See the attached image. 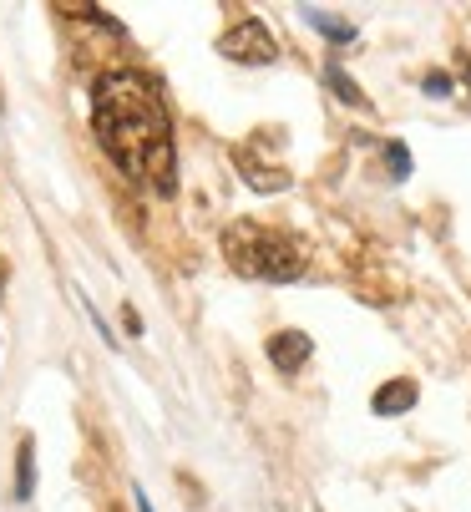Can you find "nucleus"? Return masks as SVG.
Listing matches in <instances>:
<instances>
[{
  "instance_id": "nucleus-1",
  "label": "nucleus",
  "mask_w": 471,
  "mask_h": 512,
  "mask_svg": "<svg viewBox=\"0 0 471 512\" xmlns=\"http://www.w3.org/2000/svg\"><path fill=\"white\" fill-rule=\"evenodd\" d=\"M92 132L112 168L152 193L178 188V148H173V112L163 82L142 66H107L92 77Z\"/></svg>"
},
{
  "instance_id": "nucleus-2",
  "label": "nucleus",
  "mask_w": 471,
  "mask_h": 512,
  "mask_svg": "<svg viewBox=\"0 0 471 512\" xmlns=\"http://www.w3.org/2000/svg\"><path fill=\"white\" fill-rule=\"evenodd\" d=\"M223 244V259L239 269L244 279H269V284H289L304 274L309 254L294 234H279L269 224H259V218H233V224L218 234Z\"/></svg>"
},
{
  "instance_id": "nucleus-3",
  "label": "nucleus",
  "mask_w": 471,
  "mask_h": 512,
  "mask_svg": "<svg viewBox=\"0 0 471 512\" xmlns=\"http://www.w3.org/2000/svg\"><path fill=\"white\" fill-rule=\"evenodd\" d=\"M218 56L244 61V66H269V61H279V41L269 36V26L259 16H244L218 36Z\"/></svg>"
},
{
  "instance_id": "nucleus-4",
  "label": "nucleus",
  "mask_w": 471,
  "mask_h": 512,
  "mask_svg": "<svg viewBox=\"0 0 471 512\" xmlns=\"http://www.w3.org/2000/svg\"><path fill=\"white\" fill-rule=\"evenodd\" d=\"M309 355H314V340H309L304 330H279V335H269V365H274L279 376L304 371Z\"/></svg>"
},
{
  "instance_id": "nucleus-5",
  "label": "nucleus",
  "mask_w": 471,
  "mask_h": 512,
  "mask_svg": "<svg viewBox=\"0 0 471 512\" xmlns=\"http://www.w3.org/2000/svg\"><path fill=\"white\" fill-rule=\"evenodd\" d=\"M421 401V391H416V381H406V376H396V381H385L375 396H370V411L375 416H406L411 406Z\"/></svg>"
},
{
  "instance_id": "nucleus-6",
  "label": "nucleus",
  "mask_w": 471,
  "mask_h": 512,
  "mask_svg": "<svg viewBox=\"0 0 471 512\" xmlns=\"http://www.w3.org/2000/svg\"><path fill=\"white\" fill-rule=\"evenodd\" d=\"M325 87L345 102V107H370V97H365V87L350 77V71L340 66V61H325Z\"/></svg>"
},
{
  "instance_id": "nucleus-7",
  "label": "nucleus",
  "mask_w": 471,
  "mask_h": 512,
  "mask_svg": "<svg viewBox=\"0 0 471 512\" xmlns=\"http://www.w3.org/2000/svg\"><path fill=\"white\" fill-rule=\"evenodd\" d=\"M31 492H36V442L21 436V447H16V502H31Z\"/></svg>"
},
{
  "instance_id": "nucleus-8",
  "label": "nucleus",
  "mask_w": 471,
  "mask_h": 512,
  "mask_svg": "<svg viewBox=\"0 0 471 512\" xmlns=\"http://www.w3.org/2000/svg\"><path fill=\"white\" fill-rule=\"evenodd\" d=\"M304 21L314 26V31H320V36H330V41H355V26L350 21H340V16H325V11H304Z\"/></svg>"
},
{
  "instance_id": "nucleus-9",
  "label": "nucleus",
  "mask_w": 471,
  "mask_h": 512,
  "mask_svg": "<svg viewBox=\"0 0 471 512\" xmlns=\"http://www.w3.org/2000/svg\"><path fill=\"white\" fill-rule=\"evenodd\" d=\"M385 163H390V173H396V178L411 173V153L401 148V142H385Z\"/></svg>"
},
{
  "instance_id": "nucleus-10",
  "label": "nucleus",
  "mask_w": 471,
  "mask_h": 512,
  "mask_svg": "<svg viewBox=\"0 0 471 512\" xmlns=\"http://www.w3.org/2000/svg\"><path fill=\"white\" fill-rule=\"evenodd\" d=\"M87 16H92V21H97L102 31H112V36H127V26H122V21H112V16H107L102 6H87Z\"/></svg>"
},
{
  "instance_id": "nucleus-11",
  "label": "nucleus",
  "mask_w": 471,
  "mask_h": 512,
  "mask_svg": "<svg viewBox=\"0 0 471 512\" xmlns=\"http://www.w3.org/2000/svg\"><path fill=\"white\" fill-rule=\"evenodd\" d=\"M421 87H426L431 97H451V77H446V71H431V77H426Z\"/></svg>"
},
{
  "instance_id": "nucleus-12",
  "label": "nucleus",
  "mask_w": 471,
  "mask_h": 512,
  "mask_svg": "<svg viewBox=\"0 0 471 512\" xmlns=\"http://www.w3.org/2000/svg\"><path fill=\"white\" fill-rule=\"evenodd\" d=\"M132 507H137V512H152V502H147V492H142V487H132Z\"/></svg>"
},
{
  "instance_id": "nucleus-13",
  "label": "nucleus",
  "mask_w": 471,
  "mask_h": 512,
  "mask_svg": "<svg viewBox=\"0 0 471 512\" xmlns=\"http://www.w3.org/2000/svg\"><path fill=\"white\" fill-rule=\"evenodd\" d=\"M456 66H461V77L471 82V56H456Z\"/></svg>"
},
{
  "instance_id": "nucleus-14",
  "label": "nucleus",
  "mask_w": 471,
  "mask_h": 512,
  "mask_svg": "<svg viewBox=\"0 0 471 512\" xmlns=\"http://www.w3.org/2000/svg\"><path fill=\"white\" fill-rule=\"evenodd\" d=\"M0 295H6V259H0Z\"/></svg>"
}]
</instances>
